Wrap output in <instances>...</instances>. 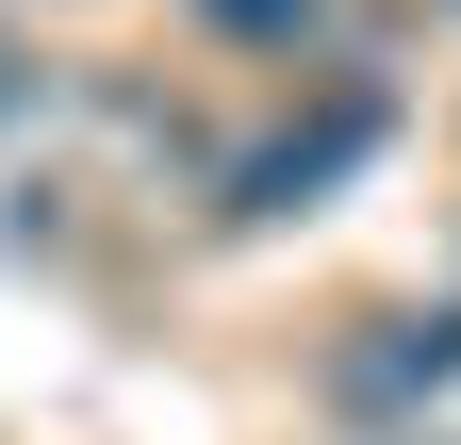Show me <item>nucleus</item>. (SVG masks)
Returning a JSON list of instances; mask_svg holds the SVG:
<instances>
[{
	"label": "nucleus",
	"mask_w": 461,
	"mask_h": 445,
	"mask_svg": "<svg viewBox=\"0 0 461 445\" xmlns=\"http://www.w3.org/2000/svg\"><path fill=\"white\" fill-rule=\"evenodd\" d=\"M412 379H461V313H395V347L346 363V396H412Z\"/></svg>",
	"instance_id": "obj_1"
},
{
	"label": "nucleus",
	"mask_w": 461,
	"mask_h": 445,
	"mask_svg": "<svg viewBox=\"0 0 461 445\" xmlns=\"http://www.w3.org/2000/svg\"><path fill=\"white\" fill-rule=\"evenodd\" d=\"M313 17H330V0H214V33H264V50H297Z\"/></svg>",
	"instance_id": "obj_2"
},
{
	"label": "nucleus",
	"mask_w": 461,
	"mask_h": 445,
	"mask_svg": "<svg viewBox=\"0 0 461 445\" xmlns=\"http://www.w3.org/2000/svg\"><path fill=\"white\" fill-rule=\"evenodd\" d=\"M33 99H50V67H33V33H17V17H0V132H17V116H33Z\"/></svg>",
	"instance_id": "obj_3"
}]
</instances>
